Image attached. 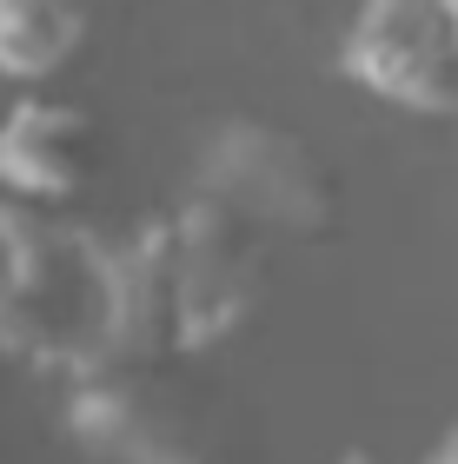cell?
<instances>
[{
	"mask_svg": "<svg viewBox=\"0 0 458 464\" xmlns=\"http://www.w3.org/2000/svg\"><path fill=\"white\" fill-rule=\"evenodd\" d=\"M67 431L80 451L107 464H206L213 458V418L166 358H107V365L67 378Z\"/></svg>",
	"mask_w": 458,
	"mask_h": 464,
	"instance_id": "277c9868",
	"label": "cell"
},
{
	"mask_svg": "<svg viewBox=\"0 0 458 464\" xmlns=\"http://www.w3.org/2000/svg\"><path fill=\"white\" fill-rule=\"evenodd\" d=\"M93 186V113L67 93L27 87L0 113V193L34 206H80Z\"/></svg>",
	"mask_w": 458,
	"mask_h": 464,
	"instance_id": "8992f818",
	"label": "cell"
},
{
	"mask_svg": "<svg viewBox=\"0 0 458 464\" xmlns=\"http://www.w3.org/2000/svg\"><path fill=\"white\" fill-rule=\"evenodd\" d=\"M93 20L80 0H0V80L7 87H54L87 53Z\"/></svg>",
	"mask_w": 458,
	"mask_h": 464,
	"instance_id": "52a82bcc",
	"label": "cell"
},
{
	"mask_svg": "<svg viewBox=\"0 0 458 464\" xmlns=\"http://www.w3.org/2000/svg\"><path fill=\"white\" fill-rule=\"evenodd\" d=\"M166 285H173V358H206L233 345L259 319L266 299V252L273 232H259L213 193H186L160 213Z\"/></svg>",
	"mask_w": 458,
	"mask_h": 464,
	"instance_id": "7a4b0ae2",
	"label": "cell"
},
{
	"mask_svg": "<svg viewBox=\"0 0 458 464\" xmlns=\"http://www.w3.org/2000/svg\"><path fill=\"white\" fill-rule=\"evenodd\" d=\"M425 464H458V418H445L439 438L425 445Z\"/></svg>",
	"mask_w": 458,
	"mask_h": 464,
	"instance_id": "ba28073f",
	"label": "cell"
},
{
	"mask_svg": "<svg viewBox=\"0 0 458 464\" xmlns=\"http://www.w3.org/2000/svg\"><path fill=\"white\" fill-rule=\"evenodd\" d=\"M193 186L293 246L326 239L346 213V186L332 160L299 126H279L266 113H226L193 153Z\"/></svg>",
	"mask_w": 458,
	"mask_h": 464,
	"instance_id": "3957f363",
	"label": "cell"
},
{
	"mask_svg": "<svg viewBox=\"0 0 458 464\" xmlns=\"http://www.w3.org/2000/svg\"><path fill=\"white\" fill-rule=\"evenodd\" d=\"M113 232L73 219V206L0 193V358L47 378H80L113 358Z\"/></svg>",
	"mask_w": 458,
	"mask_h": 464,
	"instance_id": "6da1fadb",
	"label": "cell"
},
{
	"mask_svg": "<svg viewBox=\"0 0 458 464\" xmlns=\"http://www.w3.org/2000/svg\"><path fill=\"white\" fill-rule=\"evenodd\" d=\"M339 73L419 120H458V0H359Z\"/></svg>",
	"mask_w": 458,
	"mask_h": 464,
	"instance_id": "5b68a950",
	"label": "cell"
}]
</instances>
